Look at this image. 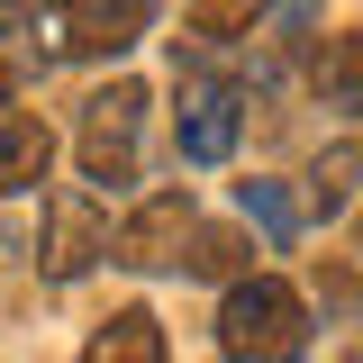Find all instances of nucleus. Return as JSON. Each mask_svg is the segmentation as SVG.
Segmentation results:
<instances>
[{
    "instance_id": "obj_1",
    "label": "nucleus",
    "mask_w": 363,
    "mask_h": 363,
    "mask_svg": "<svg viewBox=\"0 0 363 363\" xmlns=\"http://www.w3.org/2000/svg\"><path fill=\"white\" fill-rule=\"evenodd\" d=\"M309 336H318V327H309L300 281H281V272L227 281V300H218V354L227 363H300Z\"/></svg>"
},
{
    "instance_id": "obj_2",
    "label": "nucleus",
    "mask_w": 363,
    "mask_h": 363,
    "mask_svg": "<svg viewBox=\"0 0 363 363\" xmlns=\"http://www.w3.org/2000/svg\"><path fill=\"white\" fill-rule=\"evenodd\" d=\"M145 118H155V91L136 73H109V82L82 100V128H73V155H82V182L109 200L136 182V155H145Z\"/></svg>"
},
{
    "instance_id": "obj_3",
    "label": "nucleus",
    "mask_w": 363,
    "mask_h": 363,
    "mask_svg": "<svg viewBox=\"0 0 363 363\" xmlns=\"http://www.w3.org/2000/svg\"><path fill=\"white\" fill-rule=\"evenodd\" d=\"M173 155L182 164H227L236 155V136H245V82H227V73H182L173 82Z\"/></svg>"
},
{
    "instance_id": "obj_4",
    "label": "nucleus",
    "mask_w": 363,
    "mask_h": 363,
    "mask_svg": "<svg viewBox=\"0 0 363 363\" xmlns=\"http://www.w3.org/2000/svg\"><path fill=\"white\" fill-rule=\"evenodd\" d=\"M191 227H200L191 182H164V191H145L128 218H118V236H109V264H128V272H173V264H182V245H191Z\"/></svg>"
},
{
    "instance_id": "obj_5",
    "label": "nucleus",
    "mask_w": 363,
    "mask_h": 363,
    "mask_svg": "<svg viewBox=\"0 0 363 363\" xmlns=\"http://www.w3.org/2000/svg\"><path fill=\"white\" fill-rule=\"evenodd\" d=\"M155 37V0H55V45L64 64H118L128 45Z\"/></svg>"
},
{
    "instance_id": "obj_6",
    "label": "nucleus",
    "mask_w": 363,
    "mask_h": 363,
    "mask_svg": "<svg viewBox=\"0 0 363 363\" xmlns=\"http://www.w3.org/2000/svg\"><path fill=\"white\" fill-rule=\"evenodd\" d=\"M109 236H118V227H109V209H100V191H55V200H45V281H82L91 264H109Z\"/></svg>"
},
{
    "instance_id": "obj_7",
    "label": "nucleus",
    "mask_w": 363,
    "mask_h": 363,
    "mask_svg": "<svg viewBox=\"0 0 363 363\" xmlns=\"http://www.w3.org/2000/svg\"><path fill=\"white\" fill-rule=\"evenodd\" d=\"M45 64H64V45H55V0H45V9L0 0V73H9V82H37Z\"/></svg>"
},
{
    "instance_id": "obj_8",
    "label": "nucleus",
    "mask_w": 363,
    "mask_h": 363,
    "mask_svg": "<svg viewBox=\"0 0 363 363\" xmlns=\"http://www.w3.org/2000/svg\"><path fill=\"white\" fill-rule=\"evenodd\" d=\"M45 164H55V128H45L37 109H9V118H0V209L28 200L45 182Z\"/></svg>"
},
{
    "instance_id": "obj_9",
    "label": "nucleus",
    "mask_w": 363,
    "mask_h": 363,
    "mask_svg": "<svg viewBox=\"0 0 363 363\" xmlns=\"http://www.w3.org/2000/svg\"><path fill=\"white\" fill-rule=\"evenodd\" d=\"M73 363H164V327H155V309H109L82 336Z\"/></svg>"
},
{
    "instance_id": "obj_10",
    "label": "nucleus",
    "mask_w": 363,
    "mask_h": 363,
    "mask_svg": "<svg viewBox=\"0 0 363 363\" xmlns=\"http://www.w3.org/2000/svg\"><path fill=\"white\" fill-rule=\"evenodd\" d=\"M236 209H245V227L264 236L272 255H291V245H300V227H309V209H300L281 182H236Z\"/></svg>"
},
{
    "instance_id": "obj_11",
    "label": "nucleus",
    "mask_w": 363,
    "mask_h": 363,
    "mask_svg": "<svg viewBox=\"0 0 363 363\" xmlns=\"http://www.w3.org/2000/svg\"><path fill=\"white\" fill-rule=\"evenodd\" d=\"M182 272L191 281H245L255 272V245H245V227H191V245H182Z\"/></svg>"
},
{
    "instance_id": "obj_12",
    "label": "nucleus",
    "mask_w": 363,
    "mask_h": 363,
    "mask_svg": "<svg viewBox=\"0 0 363 363\" xmlns=\"http://www.w3.org/2000/svg\"><path fill=\"white\" fill-rule=\"evenodd\" d=\"M309 82H318V100H327V109L363 118V28H354V37H327V45H318Z\"/></svg>"
},
{
    "instance_id": "obj_13",
    "label": "nucleus",
    "mask_w": 363,
    "mask_h": 363,
    "mask_svg": "<svg viewBox=\"0 0 363 363\" xmlns=\"http://www.w3.org/2000/svg\"><path fill=\"white\" fill-rule=\"evenodd\" d=\"M354 182H363V145H327V155L309 164V200H300V209H309L318 227L345 218V209H354Z\"/></svg>"
},
{
    "instance_id": "obj_14",
    "label": "nucleus",
    "mask_w": 363,
    "mask_h": 363,
    "mask_svg": "<svg viewBox=\"0 0 363 363\" xmlns=\"http://www.w3.org/2000/svg\"><path fill=\"white\" fill-rule=\"evenodd\" d=\"M182 9H191V28H200V37H236V28H264L272 0H182Z\"/></svg>"
},
{
    "instance_id": "obj_15",
    "label": "nucleus",
    "mask_w": 363,
    "mask_h": 363,
    "mask_svg": "<svg viewBox=\"0 0 363 363\" xmlns=\"http://www.w3.org/2000/svg\"><path fill=\"white\" fill-rule=\"evenodd\" d=\"M318 300L345 318V354L363 363V281H354V272H318Z\"/></svg>"
},
{
    "instance_id": "obj_16",
    "label": "nucleus",
    "mask_w": 363,
    "mask_h": 363,
    "mask_svg": "<svg viewBox=\"0 0 363 363\" xmlns=\"http://www.w3.org/2000/svg\"><path fill=\"white\" fill-rule=\"evenodd\" d=\"M309 18H318V0H272V9H264V28H281L291 45L309 37Z\"/></svg>"
},
{
    "instance_id": "obj_17",
    "label": "nucleus",
    "mask_w": 363,
    "mask_h": 363,
    "mask_svg": "<svg viewBox=\"0 0 363 363\" xmlns=\"http://www.w3.org/2000/svg\"><path fill=\"white\" fill-rule=\"evenodd\" d=\"M18 264H28V227L9 218V227H0V281H18Z\"/></svg>"
},
{
    "instance_id": "obj_18",
    "label": "nucleus",
    "mask_w": 363,
    "mask_h": 363,
    "mask_svg": "<svg viewBox=\"0 0 363 363\" xmlns=\"http://www.w3.org/2000/svg\"><path fill=\"white\" fill-rule=\"evenodd\" d=\"M9 91H18V82H9V73H0V118H9Z\"/></svg>"
},
{
    "instance_id": "obj_19",
    "label": "nucleus",
    "mask_w": 363,
    "mask_h": 363,
    "mask_svg": "<svg viewBox=\"0 0 363 363\" xmlns=\"http://www.w3.org/2000/svg\"><path fill=\"white\" fill-rule=\"evenodd\" d=\"M354 245H363V218H354Z\"/></svg>"
}]
</instances>
